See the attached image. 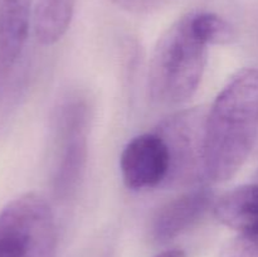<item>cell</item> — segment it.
Wrapping results in <instances>:
<instances>
[{
    "instance_id": "cell-1",
    "label": "cell",
    "mask_w": 258,
    "mask_h": 257,
    "mask_svg": "<svg viewBox=\"0 0 258 257\" xmlns=\"http://www.w3.org/2000/svg\"><path fill=\"white\" fill-rule=\"evenodd\" d=\"M258 134V71L237 72L207 112L204 140L206 178L223 183L248 159Z\"/></svg>"
},
{
    "instance_id": "cell-2",
    "label": "cell",
    "mask_w": 258,
    "mask_h": 257,
    "mask_svg": "<svg viewBox=\"0 0 258 257\" xmlns=\"http://www.w3.org/2000/svg\"><path fill=\"white\" fill-rule=\"evenodd\" d=\"M208 45L197 35L193 12L173 23L161 34L151 54L148 90L161 106H178L194 96L203 78Z\"/></svg>"
},
{
    "instance_id": "cell-3",
    "label": "cell",
    "mask_w": 258,
    "mask_h": 257,
    "mask_svg": "<svg viewBox=\"0 0 258 257\" xmlns=\"http://www.w3.org/2000/svg\"><path fill=\"white\" fill-rule=\"evenodd\" d=\"M53 212L40 194L29 191L0 211V257H54Z\"/></svg>"
},
{
    "instance_id": "cell-4",
    "label": "cell",
    "mask_w": 258,
    "mask_h": 257,
    "mask_svg": "<svg viewBox=\"0 0 258 257\" xmlns=\"http://www.w3.org/2000/svg\"><path fill=\"white\" fill-rule=\"evenodd\" d=\"M208 108H186L173 113L159 125L158 133L170 155V170L165 185H194L207 180L204 140Z\"/></svg>"
},
{
    "instance_id": "cell-5",
    "label": "cell",
    "mask_w": 258,
    "mask_h": 257,
    "mask_svg": "<svg viewBox=\"0 0 258 257\" xmlns=\"http://www.w3.org/2000/svg\"><path fill=\"white\" fill-rule=\"evenodd\" d=\"M90 110L83 100H71L60 106L55 122L57 163L53 190L58 199L76 193L85 174L88 158Z\"/></svg>"
},
{
    "instance_id": "cell-6",
    "label": "cell",
    "mask_w": 258,
    "mask_h": 257,
    "mask_svg": "<svg viewBox=\"0 0 258 257\" xmlns=\"http://www.w3.org/2000/svg\"><path fill=\"white\" fill-rule=\"evenodd\" d=\"M120 170L125 185L133 190L165 184L170 170V155L165 141L158 133L135 136L121 153Z\"/></svg>"
},
{
    "instance_id": "cell-7",
    "label": "cell",
    "mask_w": 258,
    "mask_h": 257,
    "mask_svg": "<svg viewBox=\"0 0 258 257\" xmlns=\"http://www.w3.org/2000/svg\"><path fill=\"white\" fill-rule=\"evenodd\" d=\"M33 15V0H0V97L24 52Z\"/></svg>"
},
{
    "instance_id": "cell-8",
    "label": "cell",
    "mask_w": 258,
    "mask_h": 257,
    "mask_svg": "<svg viewBox=\"0 0 258 257\" xmlns=\"http://www.w3.org/2000/svg\"><path fill=\"white\" fill-rule=\"evenodd\" d=\"M214 203V193L203 185L180 194L164 204L155 214L151 237L159 244L173 241L198 223Z\"/></svg>"
},
{
    "instance_id": "cell-9",
    "label": "cell",
    "mask_w": 258,
    "mask_h": 257,
    "mask_svg": "<svg viewBox=\"0 0 258 257\" xmlns=\"http://www.w3.org/2000/svg\"><path fill=\"white\" fill-rule=\"evenodd\" d=\"M216 218L237 232L258 231V183L232 189L216 201Z\"/></svg>"
},
{
    "instance_id": "cell-10",
    "label": "cell",
    "mask_w": 258,
    "mask_h": 257,
    "mask_svg": "<svg viewBox=\"0 0 258 257\" xmlns=\"http://www.w3.org/2000/svg\"><path fill=\"white\" fill-rule=\"evenodd\" d=\"M76 0H37L33 15L35 38L43 45H53L70 28Z\"/></svg>"
},
{
    "instance_id": "cell-11",
    "label": "cell",
    "mask_w": 258,
    "mask_h": 257,
    "mask_svg": "<svg viewBox=\"0 0 258 257\" xmlns=\"http://www.w3.org/2000/svg\"><path fill=\"white\" fill-rule=\"evenodd\" d=\"M193 27L207 45L231 44L236 38L232 25L216 13L193 10Z\"/></svg>"
},
{
    "instance_id": "cell-12",
    "label": "cell",
    "mask_w": 258,
    "mask_h": 257,
    "mask_svg": "<svg viewBox=\"0 0 258 257\" xmlns=\"http://www.w3.org/2000/svg\"><path fill=\"white\" fill-rule=\"evenodd\" d=\"M219 257H258V231L238 232L224 244Z\"/></svg>"
},
{
    "instance_id": "cell-13",
    "label": "cell",
    "mask_w": 258,
    "mask_h": 257,
    "mask_svg": "<svg viewBox=\"0 0 258 257\" xmlns=\"http://www.w3.org/2000/svg\"><path fill=\"white\" fill-rule=\"evenodd\" d=\"M117 7L134 14H148L160 9L168 0H112Z\"/></svg>"
},
{
    "instance_id": "cell-14",
    "label": "cell",
    "mask_w": 258,
    "mask_h": 257,
    "mask_svg": "<svg viewBox=\"0 0 258 257\" xmlns=\"http://www.w3.org/2000/svg\"><path fill=\"white\" fill-rule=\"evenodd\" d=\"M256 178H257V180H258V170H257V173H256Z\"/></svg>"
}]
</instances>
